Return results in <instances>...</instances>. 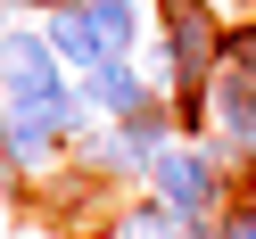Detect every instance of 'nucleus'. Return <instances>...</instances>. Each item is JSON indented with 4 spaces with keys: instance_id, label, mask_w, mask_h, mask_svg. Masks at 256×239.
Listing matches in <instances>:
<instances>
[{
    "instance_id": "obj_1",
    "label": "nucleus",
    "mask_w": 256,
    "mask_h": 239,
    "mask_svg": "<svg viewBox=\"0 0 256 239\" xmlns=\"http://www.w3.org/2000/svg\"><path fill=\"white\" fill-rule=\"evenodd\" d=\"M149 190L182 223H215L223 206H232V198H223V149H215V140H174V149L149 165Z\"/></svg>"
},
{
    "instance_id": "obj_2",
    "label": "nucleus",
    "mask_w": 256,
    "mask_h": 239,
    "mask_svg": "<svg viewBox=\"0 0 256 239\" xmlns=\"http://www.w3.org/2000/svg\"><path fill=\"white\" fill-rule=\"evenodd\" d=\"M0 99H8V107H66L74 99V83H66V66H58L50 33L0 25Z\"/></svg>"
},
{
    "instance_id": "obj_3",
    "label": "nucleus",
    "mask_w": 256,
    "mask_h": 239,
    "mask_svg": "<svg viewBox=\"0 0 256 239\" xmlns=\"http://www.w3.org/2000/svg\"><path fill=\"white\" fill-rule=\"evenodd\" d=\"M157 25H166V74L182 83H215L223 66V17L206 0H157Z\"/></svg>"
},
{
    "instance_id": "obj_4",
    "label": "nucleus",
    "mask_w": 256,
    "mask_h": 239,
    "mask_svg": "<svg viewBox=\"0 0 256 239\" xmlns=\"http://www.w3.org/2000/svg\"><path fill=\"white\" fill-rule=\"evenodd\" d=\"M74 91H83V107H91V116H116V124H124V116H140V107H157L149 74H140L132 58H108V66H91Z\"/></svg>"
},
{
    "instance_id": "obj_5",
    "label": "nucleus",
    "mask_w": 256,
    "mask_h": 239,
    "mask_svg": "<svg viewBox=\"0 0 256 239\" xmlns=\"http://www.w3.org/2000/svg\"><path fill=\"white\" fill-rule=\"evenodd\" d=\"M215 149L256 165V83L248 74H223L215 83Z\"/></svg>"
},
{
    "instance_id": "obj_6",
    "label": "nucleus",
    "mask_w": 256,
    "mask_h": 239,
    "mask_svg": "<svg viewBox=\"0 0 256 239\" xmlns=\"http://www.w3.org/2000/svg\"><path fill=\"white\" fill-rule=\"evenodd\" d=\"M50 50H58V66H74V74H91V66H108V41H100V25H91V8L74 0V8H50Z\"/></svg>"
},
{
    "instance_id": "obj_7",
    "label": "nucleus",
    "mask_w": 256,
    "mask_h": 239,
    "mask_svg": "<svg viewBox=\"0 0 256 239\" xmlns=\"http://www.w3.org/2000/svg\"><path fill=\"white\" fill-rule=\"evenodd\" d=\"M83 8H91V25H100L108 58H132L140 50V0H83Z\"/></svg>"
},
{
    "instance_id": "obj_8",
    "label": "nucleus",
    "mask_w": 256,
    "mask_h": 239,
    "mask_svg": "<svg viewBox=\"0 0 256 239\" xmlns=\"http://www.w3.org/2000/svg\"><path fill=\"white\" fill-rule=\"evenodd\" d=\"M223 74H248L256 83V17L248 25H223Z\"/></svg>"
},
{
    "instance_id": "obj_9",
    "label": "nucleus",
    "mask_w": 256,
    "mask_h": 239,
    "mask_svg": "<svg viewBox=\"0 0 256 239\" xmlns=\"http://www.w3.org/2000/svg\"><path fill=\"white\" fill-rule=\"evenodd\" d=\"M215 239H256V206H248V198H232V206L215 215Z\"/></svg>"
},
{
    "instance_id": "obj_10",
    "label": "nucleus",
    "mask_w": 256,
    "mask_h": 239,
    "mask_svg": "<svg viewBox=\"0 0 256 239\" xmlns=\"http://www.w3.org/2000/svg\"><path fill=\"white\" fill-rule=\"evenodd\" d=\"M174 239H215V223H182V231H174Z\"/></svg>"
},
{
    "instance_id": "obj_11",
    "label": "nucleus",
    "mask_w": 256,
    "mask_h": 239,
    "mask_svg": "<svg viewBox=\"0 0 256 239\" xmlns=\"http://www.w3.org/2000/svg\"><path fill=\"white\" fill-rule=\"evenodd\" d=\"M240 198H248V206H256V165H240Z\"/></svg>"
},
{
    "instance_id": "obj_12",
    "label": "nucleus",
    "mask_w": 256,
    "mask_h": 239,
    "mask_svg": "<svg viewBox=\"0 0 256 239\" xmlns=\"http://www.w3.org/2000/svg\"><path fill=\"white\" fill-rule=\"evenodd\" d=\"M0 157H8V107H0Z\"/></svg>"
},
{
    "instance_id": "obj_13",
    "label": "nucleus",
    "mask_w": 256,
    "mask_h": 239,
    "mask_svg": "<svg viewBox=\"0 0 256 239\" xmlns=\"http://www.w3.org/2000/svg\"><path fill=\"white\" fill-rule=\"evenodd\" d=\"M17 8H34V0H17Z\"/></svg>"
}]
</instances>
